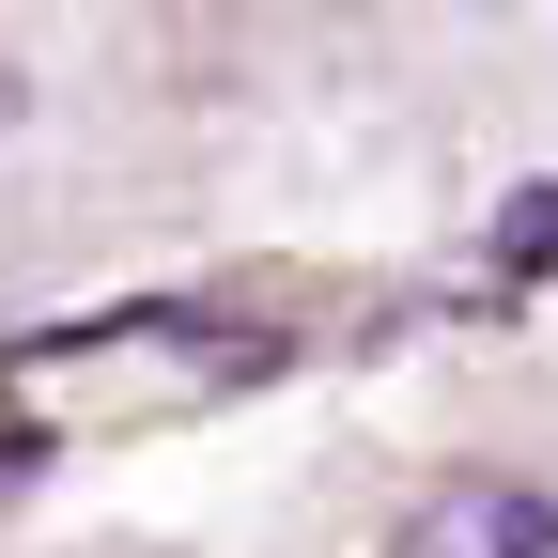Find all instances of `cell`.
<instances>
[{
    "mask_svg": "<svg viewBox=\"0 0 558 558\" xmlns=\"http://www.w3.org/2000/svg\"><path fill=\"white\" fill-rule=\"evenodd\" d=\"M497 264H512V279H543V264H558V171H527V186L497 202Z\"/></svg>",
    "mask_w": 558,
    "mask_h": 558,
    "instance_id": "obj_2",
    "label": "cell"
},
{
    "mask_svg": "<svg viewBox=\"0 0 558 558\" xmlns=\"http://www.w3.org/2000/svg\"><path fill=\"white\" fill-rule=\"evenodd\" d=\"M403 558H558V481H527V465H450V497L403 527Z\"/></svg>",
    "mask_w": 558,
    "mask_h": 558,
    "instance_id": "obj_1",
    "label": "cell"
},
{
    "mask_svg": "<svg viewBox=\"0 0 558 558\" xmlns=\"http://www.w3.org/2000/svg\"><path fill=\"white\" fill-rule=\"evenodd\" d=\"M16 109H32V94H16V62H0V124H16Z\"/></svg>",
    "mask_w": 558,
    "mask_h": 558,
    "instance_id": "obj_3",
    "label": "cell"
}]
</instances>
